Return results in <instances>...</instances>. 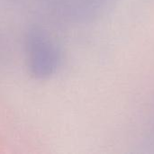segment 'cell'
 Wrapping results in <instances>:
<instances>
[{"label": "cell", "instance_id": "cell-1", "mask_svg": "<svg viewBox=\"0 0 154 154\" xmlns=\"http://www.w3.org/2000/svg\"><path fill=\"white\" fill-rule=\"evenodd\" d=\"M26 54L31 74L39 79L53 75L60 62V52L56 43L42 31H31L26 39Z\"/></svg>", "mask_w": 154, "mask_h": 154}]
</instances>
